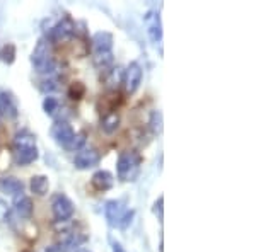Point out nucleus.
I'll return each instance as SVG.
<instances>
[{"label": "nucleus", "instance_id": "5701e85b", "mask_svg": "<svg viewBox=\"0 0 256 252\" xmlns=\"http://www.w3.org/2000/svg\"><path fill=\"white\" fill-rule=\"evenodd\" d=\"M84 143H86V133L84 131H80V133H76V136H74V140H72V143L68 145L67 150H76V152H79L80 148H84Z\"/></svg>", "mask_w": 256, "mask_h": 252}, {"label": "nucleus", "instance_id": "4468645a", "mask_svg": "<svg viewBox=\"0 0 256 252\" xmlns=\"http://www.w3.org/2000/svg\"><path fill=\"white\" fill-rule=\"evenodd\" d=\"M0 191L7 193L10 196H18L24 191V183L18 177H0Z\"/></svg>", "mask_w": 256, "mask_h": 252}, {"label": "nucleus", "instance_id": "a878e982", "mask_svg": "<svg viewBox=\"0 0 256 252\" xmlns=\"http://www.w3.org/2000/svg\"><path fill=\"white\" fill-rule=\"evenodd\" d=\"M10 215V210H9V205L0 198V222H6Z\"/></svg>", "mask_w": 256, "mask_h": 252}, {"label": "nucleus", "instance_id": "2eb2a0df", "mask_svg": "<svg viewBox=\"0 0 256 252\" xmlns=\"http://www.w3.org/2000/svg\"><path fill=\"white\" fill-rule=\"evenodd\" d=\"M20 148H38V145H36V136L26 130L19 131L14 136V150H20Z\"/></svg>", "mask_w": 256, "mask_h": 252}, {"label": "nucleus", "instance_id": "6ab92c4d", "mask_svg": "<svg viewBox=\"0 0 256 252\" xmlns=\"http://www.w3.org/2000/svg\"><path fill=\"white\" fill-rule=\"evenodd\" d=\"M120 84H123V68L114 67L108 70V75H106V85L110 89H116Z\"/></svg>", "mask_w": 256, "mask_h": 252}, {"label": "nucleus", "instance_id": "412c9836", "mask_svg": "<svg viewBox=\"0 0 256 252\" xmlns=\"http://www.w3.org/2000/svg\"><path fill=\"white\" fill-rule=\"evenodd\" d=\"M43 109H44V113H46L48 116H55L56 111H60V104H58V101H56V97H53V96L44 97Z\"/></svg>", "mask_w": 256, "mask_h": 252}, {"label": "nucleus", "instance_id": "39448f33", "mask_svg": "<svg viewBox=\"0 0 256 252\" xmlns=\"http://www.w3.org/2000/svg\"><path fill=\"white\" fill-rule=\"evenodd\" d=\"M52 212L56 222H68L74 215V203L70 201L68 196L58 193L52 200Z\"/></svg>", "mask_w": 256, "mask_h": 252}, {"label": "nucleus", "instance_id": "f03ea898", "mask_svg": "<svg viewBox=\"0 0 256 252\" xmlns=\"http://www.w3.org/2000/svg\"><path fill=\"white\" fill-rule=\"evenodd\" d=\"M104 217H106V220H108L110 227L125 230V229H128V225L132 223V220H134L135 212L130 208H125L123 201L111 200L104 205Z\"/></svg>", "mask_w": 256, "mask_h": 252}, {"label": "nucleus", "instance_id": "20e7f679", "mask_svg": "<svg viewBox=\"0 0 256 252\" xmlns=\"http://www.w3.org/2000/svg\"><path fill=\"white\" fill-rule=\"evenodd\" d=\"M76 31H77V24L74 22V19L70 15H64L52 29L48 31V36L46 39L50 43H64V41H68L76 36Z\"/></svg>", "mask_w": 256, "mask_h": 252}, {"label": "nucleus", "instance_id": "aec40b11", "mask_svg": "<svg viewBox=\"0 0 256 252\" xmlns=\"http://www.w3.org/2000/svg\"><path fill=\"white\" fill-rule=\"evenodd\" d=\"M148 128L154 135H159L162 131V113L160 111H152L150 119H148Z\"/></svg>", "mask_w": 256, "mask_h": 252}, {"label": "nucleus", "instance_id": "f3484780", "mask_svg": "<svg viewBox=\"0 0 256 252\" xmlns=\"http://www.w3.org/2000/svg\"><path fill=\"white\" fill-rule=\"evenodd\" d=\"M120 126V116L118 113H114V111H110V113H106L104 116L101 119V130L104 131V133H114V131L118 130Z\"/></svg>", "mask_w": 256, "mask_h": 252}, {"label": "nucleus", "instance_id": "f257e3e1", "mask_svg": "<svg viewBox=\"0 0 256 252\" xmlns=\"http://www.w3.org/2000/svg\"><path fill=\"white\" fill-rule=\"evenodd\" d=\"M31 63L38 73L52 75L56 70V61L53 58L52 43H50L46 38H41L38 43H36V46L31 53Z\"/></svg>", "mask_w": 256, "mask_h": 252}, {"label": "nucleus", "instance_id": "b1692460", "mask_svg": "<svg viewBox=\"0 0 256 252\" xmlns=\"http://www.w3.org/2000/svg\"><path fill=\"white\" fill-rule=\"evenodd\" d=\"M14 56H16L14 44H7V46H4L2 51H0V58L6 61V63H12V61H14Z\"/></svg>", "mask_w": 256, "mask_h": 252}, {"label": "nucleus", "instance_id": "bb28decb", "mask_svg": "<svg viewBox=\"0 0 256 252\" xmlns=\"http://www.w3.org/2000/svg\"><path fill=\"white\" fill-rule=\"evenodd\" d=\"M162 205H164V198L162 196H159V200L154 203V213L158 215V218L160 222H162V218H164V213H162Z\"/></svg>", "mask_w": 256, "mask_h": 252}, {"label": "nucleus", "instance_id": "6e6552de", "mask_svg": "<svg viewBox=\"0 0 256 252\" xmlns=\"http://www.w3.org/2000/svg\"><path fill=\"white\" fill-rule=\"evenodd\" d=\"M101 160V155L96 148H89V147H84L80 148L79 152L76 154V159H74V165L80 171H86V169H90V167H96Z\"/></svg>", "mask_w": 256, "mask_h": 252}, {"label": "nucleus", "instance_id": "4be33fe9", "mask_svg": "<svg viewBox=\"0 0 256 252\" xmlns=\"http://www.w3.org/2000/svg\"><path fill=\"white\" fill-rule=\"evenodd\" d=\"M84 94H86L84 84H80V82H76V84L70 85V89H68V96H70V99H74V101H79V99L84 97Z\"/></svg>", "mask_w": 256, "mask_h": 252}, {"label": "nucleus", "instance_id": "9d476101", "mask_svg": "<svg viewBox=\"0 0 256 252\" xmlns=\"http://www.w3.org/2000/svg\"><path fill=\"white\" fill-rule=\"evenodd\" d=\"M18 102L12 97L10 92L0 89V116L7 119H14L18 116Z\"/></svg>", "mask_w": 256, "mask_h": 252}, {"label": "nucleus", "instance_id": "0eeeda50", "mask_svg": "<svg viewBox=\"0 0 256 252\" xmlns=\"http://www.w3.org/2000/svg\"><path fill=\"white\" fill-rule=\"evenodd\" d=\"M50 133H52V138L64 148H68L74 136H76V131L68 125V121H55V125L52 126Z\"/></svg>", "mask_w": 256, "mask_h": 252}, {"label": "nucleus", "instance_id": "ddd939ff", "mask_svg": "<svg viewBox=\"0 0 256 252\" xmlns=\"http://www.w3.org/2000/svg\"><path fill=\"white\" fill-rule=\"evenodd\" d=\"M14 212L18 213L19 218L22 220H30L32 215V201L30 196H26L24 193L14 196Z\"/></svg>", "mask_w": 256, "mask_h": 252}, {"label": "nucleus", "instance_id": "7ed1b4c3", "mask_svg": "<svg viewBox=\"0 0 256 252\" xmlns=\"http://www.w3.org/2000/svg\"><path fill=\"white\" fill-rule=\"evenodd\" d=\"M140 165H142V155L135 150L122 152L116 162V172L122 181H135L138 177Z\"/></svg>", "mask_w": 256, "mask_h": 252}, {"label": "nucleus", "instance_id": "cd10ccee", "mask_svg": "<svg viewBox=\"0 0 256 252\" xmlns=\"http://www.w3.org/2000/svg\"><path fill=\"white\" fill-rule=\"evenodd\" d=\"M113 252H126L125 249H123L120 244H113Z\"/></svg>", "mask_w": 256, "mask_h": 252}, {"label": "nucleus", "instance_id": "393cba45", "mask_svg": "<svg viewBox=\"0 0 256 252\" xmlns=\"http://www.w3.org/2000/svg\"><path fill=\"white\" fill-rule=\"evenodd\" d=\"M40 89L43 90V92H53V90L58 89V80H56L55 77H48L46 80L41 82Z\"/></svg>", "mask_w": 256, "mask_h": 252}, {"label": "nucleus", "instance_id": "9b49d317", "mask_svg": "<svg viewBox=\"0 0 256 252\" xmlns=\"http://www.w3.org/2000/svg\"><path fill=\"white\" fill-rule=\"evenodd\" d=\"M146 24L148 38H150L152 43H160V39H162V24H160L159 12H147Z\"/></svg>", "mask_w": 256, "mask_h": 252}, {"label": "nucleus", "instance_id": "a211bd4d", "mask_svg": "<svg viewBox=\"0 0 256 252\" xmlns=\"http://www.w3.org/2000/svg\"><path fill=\"white\" fill-rule=\"evenodd\" d=\"M31 191L38 196H44L50 191V181L46 176H32L31 177Z\"/></svg>", "mask_w": 256, "mask_h": 252}, {"label": "nucleus", "instance_id": "1a4fd4ad", "mask_svg": "<svg viewBox=\"0 0 256 252\" xmlns=\"http://www.w3.org/2000/svg\"><path fill=\"white\" fill-rule=\"evenodd\" d=\"M92 55H106L113 53V34L108 31H98L90 39Z\"/></svg>", "mask_w": 256, "mask_h": 252}, {"label": "nucleus", "instance_id": "f8f14e48", "mask_svg": "<svg viewBox=\"0 0 256 252\" xmlns=\"http://www.w3.org/2000/svg\"><path fill=\"white\" fill-rule=\"evenodd\" d=\"M90 184H92V188L96 189V191L104 193L113 188L114 177L108 171H98V172H94L92 177H90Z\"/></svg>", "mask_w": 256, "mask_h": 252}, {"label": "nucleus", "instance_id": "423d86ee", "mask_svg": "<svg viewBox=\"0 0 256 252\" xmlns=\"http://www.w3.org/2000/svg\"><path fill=\"white\" fill-rule=\"evenodd\" d=\"M142 77H144L142 67H140L137 61H132L126 67V70H123V85H125V90L128 94H134L140 87Z\"/></svg>", "mask_w": 256, "mask_h": 252}, {"label": "nucleus", "instance_id": "dca6fc26", "mask_svg": "<svg viewBox=\"0 0 256 252\" xmlns=\"http://www.w3.org/2000/svg\"><path fill=\"white\" fill-rule=\"evenodd\" d=\"M38 148H20V150H14V160L18 165H28L32 164L38 159Z\"/></svg>", "mask_w": 256, "mask_h": 252}]
</instances>
